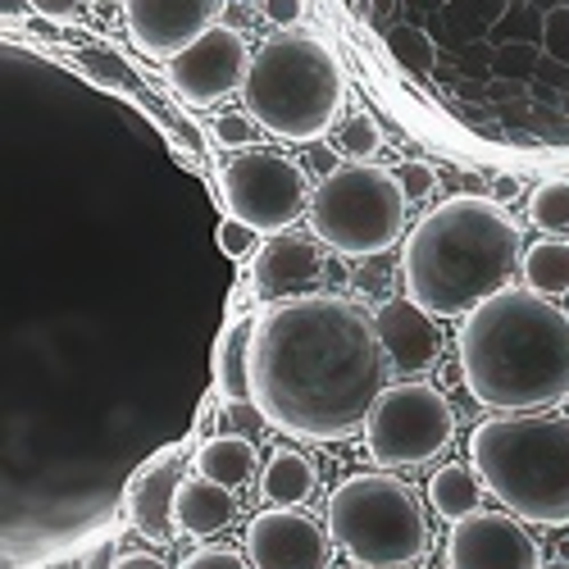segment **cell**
I'll return each instance as SVG.
<instances>
[{"label":"cell","instance_id":"obj_7","mask_svg":"<svg viewBox=\"0 0 569 569\" xmlns=\"http://www.w3.org/2000/svg\"><path fill=\"white\" fill-rule=\"evenodd\" d=\"M406 192L397 169L378 164H342L333 169L310 197V232L328 251L369 260L392 251L406 232Z\"/></svg>","mask_w":569,"mask_h":569},{"label":"cell","instance_id":"obj_19","mask_svg":"<svg viewBox=\"0 0 569 569\" xmlns=\"http://www.w3.org/2000/svg\"><path fill=\"white\" fill-rule=\"evenodd\" d=\"M256 469H260V456H256L251 438H242V433H219L197 451V473L201 479L223 483L232 492L247 488L256 479Z\"/></svg>","mask_w":569,"mask_h":569},{"label":"cell","instance_id":"obj_22","mask_svg":"<svg viewBox=\"0 0 569 569\" xmlns=\"http://www.w3.org/2000/svg\"><path fill=\"white\" fill-rule=\"evenodd\" d=\"M214 378L228 401H251V323H232L219 338Z\"/></svg>","mask_w":569,"mask_h":569},{"label":"cell","instance_id":"obj_1","mask_svg":"<svg viewBox=\"0 0 569 569\" xmlns=\"http://www.w3.org/2000/svg\"><path fill=\"white\" fill-rule=\"evenodd\" d=\"M378 319L347 297H297L251 319V401L269 429L342 442L388 392Z\"/></svg>","mask_w":569,"mask_h":569},{"label":"cell","instance_id":"obj_20","mask_svg":"<svg viewBox=\"0 0 569 569\" xmlns=\"http://www.w3.org/2000/svg\"><path fill=\"white\" fill-rule=\"evenodd\" d=\"M483 492H488V483L479 479V469L473 465H442L429 479V506L442 519H451V525L479 515L483 510Z\"/></svg>","mask_w":569,"mask_h":569},{"label":"cell","instance_id":"obj_10","mask_svg":"<svg viewBox=\"0 0 569 569\" xmlns=\"http://www.w3.org/2000/svg\"><path fill=\"white\" fill-rule=\"evenodd\" d=\"M251 51L247 37L237 28H210L201 41H192L178 60H169V87L187 106H214L223 97H232L237 87H247L251 73Z\"/></svg>","mask_w":569,"mask_h":569},{"label":"cell","instance_id":"obj_6","mask_svg":"<svg viewBox=\"0 0 569 569\" xmlns=\"http://www.w3.org/2000/svg\"><path fill=\"white\" fill-rule=\"evenodd\" d=\"M328 533L365 569H406L429 556L433 529L419 497L388 469L351 473L328 497Z\"/></svg>","mask_w":569,"mask_h":569},{"label":"cell","instance_id":"obj_23","mask_svg":"<svg viewBox=\"0 0 569 569\" xmlns=\"http://www.w3.org/2000/svg\"><path fill=\"white\" fill-rule=\"evenodd\" d=\"M529 219L542 232H569V178H547L529 197Z\"/></svg>","mask_w":569,"mask_h":569},{"label":"cell","instance_id":"obj_33","mask_svg":"<svg viewBox=\"0 0 569 569\" xmlns=\"http://www.w3.org/2000/svg\"><path fill=\"white\" fill-rule=\"evenodd\" d=\"M114 569H164V560L160 556H147V551H128V556H119Z\"/></svg>","mask_w":569,"mask_h":569},{"label":"cell","instance_id":"obj_13","mask_svg":"<svg viewBox=\"0 0 569 569\" xmlns=\"http://www.w3.org/2000/svg\"><path fill=\"white\" fill-rule=\"evenodd\" d=\"M219 14L223 0H123L128 37L151 60H178L192 41L219 28Z\"/></svg>","mask_w":569,"mask_h":569},{"label":"cell","instance_id":"obj_15","mask_svg":"<svg viewBox=\"0 0 569 569\" xmlns=\"http://www.w3.org/2000/svg\"><path fill=\"white\" fill-rule=\"evenodd\" d=\"M373 319H378V338H383V351L397 373L415 378L438 365L442 356V328L433 323L438 315H429L415 301H388Z\"/></svg>","mask_w":569,"mask_h":569},{"label":"cell","instance_id":"obj_29","mask_svg":"<svg viewBox=\"0 0 569 569\" xmlns=\"http://www.w3.org/2000/svg\"><path fill=\"white\" fill-rule=\"evenodd\" d=\"M214 141L219 147H232V151H247V141H251V123L242 114H223L214 123Z\"/></svg>","mask_w":569,"mask_h":569},{"label":"cell","instance_id":"obj_5","mask_svg":"<svg viewBox=\"0 0 569 569\" xmlns=\"http://www.w3.org/2000/svg\"><path fill=\"white\" fill-rule=\"evenodd\" d=\"M247 110L278 141H319L338 123L347 82L342 64L328 46L310 32H278L269 37L247 73Z\"/></svg>","mask_w":569,"mask_h":569},{"label":"cell","instance_id":"obj_26","mask_svg":"<svg viewBox=\"0 0 569 569\" xmlns=\"http://www.w3.org/2000/svg\"><path fill=\"white\" fill-rule=\"evenodd\" d=\"M256 228L251 223H242V219H223L219 223V247H223V256H232V260H247V256H260V247H256Z\"/></svg>","mask_w":569,"mask_h":569},{"label":"cell","instance_id":"obj_16","mask_svg":"<svg viewBox=\"0 0 569 569\" xmlns=\"http://www.w3.org/2000/svg\"><path fill=\"white\" fill-rule=\"evenodd\" d=\"M178 488H182V469L173 456L156 460L137 473V483L128 492V519L141 538L169 542L178 529Z\"/></svg>","mask_w":569,"mask_h":569},{"label":"cell","instance_id":"obj_21","mask_svg":"<svg viewBox=\"0 0 569 569\" xmlns=\"http://www.w3.org/2000/svg\"><path fill=\"white\" fill-rule=\"evenodd\" d=\"M525 288L538 297H565L569 292V242L565 237H542L525 251Z\"/></svg>","mask_w":569,"mask_h":569},{"label":"cell","instance_id":"obj_30","mask_svg":"<svg viewBox=\"0 0 569 569\" xmlns=\"http://www.w3.org/2000/svg\"><path fill=\"white\" fill-rule=\"evenodd\" d=\"M264 14L278 28H301L306 23V0H264Z\"/></svg>","mask_w":569,"mask_h":569},{"label":"cell","instance_id":"obj_35","mask_svg":"<svg viewBox=\"0 0 569 569\" xmlns=\"http://www.w3.org/2000/svg\"><path fill=\"white\" fill-rule=\"evenodd\" d=\"M542 569H569L565 560H542Z\"/></svg>","mask_w":569,"mask_h":569},{"label":"cell","instance_id":"obj_9","mask_svg":"<svg viewBox=\"0 0 569 569\" xmlns=\"http://www.w3.org/2000/svg\"><path fill=\"white\" fill-rule=\"evenodd\" d=\"M228 214L251 223L256 232H288L306 214V173L288 156L273 151H237L223 169Z\"/></svg>","mask_w":569,"mask_h":569},{"label":"cell","instance_id":"obj_12","mask_svg":"<svg viewBox=\"0 0 569 569\" xmlns=\"http://www.w3.org/2000/svg\"><path fill=\"white\" fill-rule=\"evenodd\" d=\"M333 533L306 510H260L247 529V560L256 569H333Z\"/></svg>","mask_w":569,"mask_h":569},{"label":"cell","instance_id":"obj_2","mask_svg":"<svg viewBox=\"0 0 569 569\" xmlns=\"http://www.w3.org/2000/svg\"><path fill=\"white\" fill-rule=\"evenodd\" d=\"M460 378L501 415H547L569 401V315L529 288H506L460 323Z\"/></svg>","mask_w":569,"mask_h":569},{"label":"cell","instance_id":"obj_3","mask_svg":"<svg viewBox=\"0 0 569 569\" xmlns=\"http://www.w3.org/2000/svg\"><path fill=\"white\" fill-rule=\"evenodd\" d=\"M519 223L492 197H451L406 232L401 273L415 306L429 315H469L525 264Z\"/></svg>","mask_w":569,"mask_h":569},{"label":"cell","instance_id":"obj_31","mask_svg":"<svg viewBox=\"0 0 569 569\" xmlns=\"http://www.w3.org/2000/svg\"><path fill=\"white\" fill-rule=\"evenodd\" d=\"M223 423H228V429L251 433V429H260V423H264V415L256 410V401H228L223 406Z\"/></svg>","mask_w":569,"mask_h":569},{"label":"cell","instance_id":"obj_14","mask_svg":"<svg viewBox=\"0 0 569 569\" xmlns=\"http://www.w3.org/2000/svg\"><path fill=\"white\" fill-rule=\"evenodd\" d=\"M323 273V242L315 232H278L251 260L256 297H292Z\"/></svg>","mask_w":569,"mask_h":569},{"label":"cell","instance_id":"obj_17","mask_svg":"<svg viewBox=\"0 0 569 569\" xmlns=\"http://www.w3.org/2000/svg\"><path fill=\"white\" fill-rule=\"evenodd\" d=\"M232 515H237V497L232 488L223 483H210V479H182L178 488V533L187 538H214L232 525Z\"/></svg>","mask_w":569,"mask_h":569},{"label":"cell","instance_id":"obj_8","mask_svg":"<svg viewBox=\"0 0 569 569\" xmlns=\"http://www.w3.org/2000/svg\"><path fill=\"white\" fill-rule=\"evenodd\" d=\"M456 438V410L433 383H397L378 397L365 423V447L383 469H410L438 460Z\"/></svg>","mask_w":569,"mask_h":569},{"label":"cell","instance_id":"obj_34","mask_svg":"<svg viewBox=\"0 0 569 569\" xmlns=\"http://www.w3.org/2000/svg\"><path fill=\"white\" fill-rule=\"evenodd\" d=\"M119 565V551H114V542H101L97 551L87 556V569H114Z\"/></svg>","mask_w":569,"mask_h":569},{"label":"cell","instance_id":"obj_18","mask_svg":"<svg viewBox=\"0 0 569 569\" xmlns=\"http://www.w3.org/2000/svg\"><path fill=\"white\" fill-rule=\"evenodd\" d=\"M315 488H319L315 460L301 456V451H292V447L273 451V456L264 460V469H260V497H264V506L297 510V506H306V501L315 497Z\"/></svg>","mask_w":569,"mask_h":569},{"label":"cell","instance_id":"obj_24","mask_svg":"<svg viewBox=\"0 0 569 569\" xmlns=\"http://www.w3.org/2000/svg\"><path fill=\"white\" fill-rule=\"evenodd\" d=\"M383 147V128H378L369 114H351L342 128H338V151L356 164H369V156Z\"/></svg>","mask_w":569,"mask_h":569},{"label":"cell","instance_id":"obj_27","mask_svg":"<svg viewBox=\"0 0 569 569\" xmlns=\"http://www.w3.org/2000/svg\"><path fill=\"white\" fill-rule=\"evenodd\" d=\"M178 569H256L247 556H237L232 547H201V551H192Z\"/></svg>","mask_w":569,"mask_h":569},{"label":"cell","instance_id":"obj_11","mask_svg":"<svg viewBox=\"0 0 569 569\" xmlns=\"http://www.w3.org/2000/svg\"><path fill=\"white\" fill-rule=\"evenodd\" d=\"M447 569H542V551L525 519L501 510H479L451 525Z\"/></svg>","mask_w":569,"mask_h":569},{"label":"cell","instance_id":"obj_25","mask_svg":"<svg viewBox=\"0 0 569 569\" xmlns=\"http://www.w3.org/2000/svg\"><path fill=\"white\" fill-rule=\"evenodd\" d=\"M397 182H401L406 201H410V206H419V201H429V197H433V187H438V169H433V164H423V160H406V164L397 169Z\"/></svg>","mask_w":569,"mask_h":569},{"label":"cell","instance_id":"obj_28","mask_svg":"<svg viewBox=\"0 0 569 569\" xmlns=\"http://www.w3.org/2000/svg\"><path fill=\"white\" fill-rule=\"evenodd\" d=\"M392 51H397L410 69H433V46L423 41L419 32H410V28H401V32L392 37Z\"/></svg>","mask_w":569,"mask_h":569},{"label":"cell","instance_id":"obj_4","mask_svg":"<svg viewBox=\"0 0 569 569\" xmlns=\"http://www.w3.org/2000/svg\"><path fill=\"white\" fill-rule=\"evenodd\" d=\"M469 460L488 492L542 529H569V419L492 415L469 433Z\"/></svg>","mask_w":569,"mask_h":569},{"label":"cell","instance_id":"obj_32","mask_svg":"<svg viewBox=\"0 0 569 569\" xmlns=\"http://www.w3.org/2000/svg\"><path fill=\"white\" fill-rule=\"evenodd\" d=\"M28 6L37 14H46V19H73L82 10V0H28Z\"/></svg>","mask_w":569,"mask_h":569}]
</instances>
